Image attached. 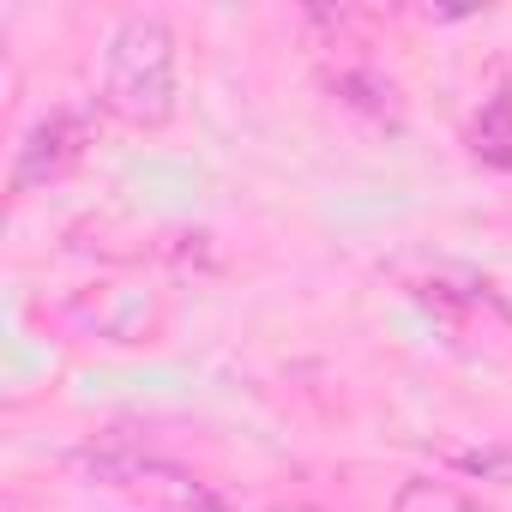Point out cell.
<instances>
[{
  "mask_svg": "<svg viewBox=\"0 0 512 512\" xmlns=\"http://www.w3.org/2000/svg\"><path fill=\"white\" fill-rule=\"evenodd\" d=\"M470 151L488 169H512V91H488L470 121Z\"/></svg>",
  "mask_w": 512,
  "mask_h": 512,
  "instance_id": "cell-5",
  "label": "cell"
},
{
  "mask_svg": "<svg viewBox=\"0 0 512 512\" xmlns=\"http://www.w3.org/2000/svg\"><path fill=\"white\" fill-rule=\"evenodd\" d=\"M266 512H320V506H308V500H284V506H266Z\"/></svg>",
  "mask_w": 512,
  "mask_h": 512,
  "instance_id": "cell-7",
  "label": "cell"
},
{
  "mask_svg": "<svg viewBox=\"0 0 512 512\" xmlns=\"http://www.w3.org/2000/svg\"><path fill=\"white\" fill-rule=\"evenodd\" d=\"M7 512H25V506H7Z\"/></svg>",
  "mask_w": 512,
  "mask_h": 512,
  "instance_id": "cell-8",
  "label": "cell"
},
{
  "mask_svg": "<svg viewBox=\"0 0 512 512\" xmlns=\"http://www.w3.org/2000/svg\"><path fill=\"white\" fill-rule=\"evenodd\" d=\"M73 464H79L91 482H103V488H115V494H127V500H139V506H151V512H229L211 482H199L193 470H181V464H169V458H157V452H139V446H127V440L85 446V452H73Z\"/></svg>",
  "mask_w": 512,
  "mask_h": 512,
  "instance_id": "cell-2",
  "label": "cell"
},
{
  "mask_svg": "<svg viewBox=\"0 0 512 512\" xmlns=\"http://www.w3.org/2000/svg\"><path fill=\"white\" fill-rule=\"evenodd\" d=\"M85 145H91V127H85L79 109H55V115H43V121L25 133L19 157H13V193H31V187L61 181V175L85 157Z\"/></svg>",
  "mask_w": 512,
  "mask_h": 512,
  "instance_id": "cell-4",
  "label": "cell"
},
{
  "mask_svg": "<svg viewBox=\"0 0 512 512\" xmlns=\"http://www.w3.org/2000/svg\"><path fill=\"white\" fill-rule=\"evenodd\" d=\"M67 320L109 344H139L157 326V296L139 284H85L67 296Z\"/></svg>",
  "mask_w": 512,
  "mask_h": 512,
  "instance_id": "cell-3",
  "label": "cell"
},
{
  "mask_svg": "<svg viewBox=\"0 0 512 512\" xmlns=\"http://www.w3.org/2000/svg\"><path fill=\"white\" fill-rule=\"evenodd\" d=\"M392 512H488L482 500H470L464 488L452 482H434V476H410L392 500Z\"/></svg>",
  "mask_w": 512,
  "mask_h": 512,
  "instance_id": "cell-6",
  "label": "cell"
},
{
  "mask_svg": "<svg viewBox=\"0 0 512 512\" xmlns=\"http://www.w3.org/2000/svg\"><path fill=\"white\" fill-rule=\"evenodd\" d=\"M103 109L127 127H169L181 109L175 31L157 13H127L103 49Z\"/></svg>",
  "mask_w": 512,
  "mask_h": 512,
  "instance_id": "cell-1",
  "label": "cell"
}]
</instances>
